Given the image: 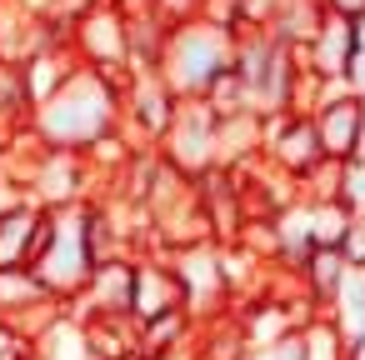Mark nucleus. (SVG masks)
Returning a JSON list of instances; mask_svg holds the SVG:
<instances>
[{"mask_svg":"<svg viewBox=\"0 0 365 360\" xmlns=\"http://www.w3.org/2000/svg\"><path fill=\"white\" fill-rule=\"evenodd\" d=\"M120 96H125V76H101L76 66L66 86L31 110V135L46 150H86L120 125Z\"/></svg>","mask_w":365,"mask_h":360,"instance_id":"1","label":"nucleus"},{"mask_svg":"<svg viewBox=\"0 0 365 360\" xmlns=\"http://www.w3.org/2000/svg\"><path fill=\"white\" fill-rule=\"evenodd\" d=\"M235 61V36L230 31H215L205 21H180L165 31V51H160V81L180 96V101H200L210 91V81L220 71H230Z\"/></svg>","mask_w":365,"mask_h":360,"instance_id":"2","label":"nucleus"},{"mask_svg":"<svg viewBox=\"0 0 365 360\" xmlns=\"http://www.w3.org/2000/svg\"><path fill=\"white\" fill-rule=\"evenodd\" d=\"M56 215H61L56 220V240L46 245V255L31 270H36V280L46 285L51 300L71 305L86 290V280L96 270V255H91V240H86V205H71V210H56Z\"/></svg>","mask_w":365,"mask_h":360,"instance_id":"3","label":"nucleus"},{"mask_svg":"<svg viewBox=\"0 0 365 360\" xmlns=\"http://www.w3.org/2000/svg\"><path fill=\"white\" fill-rule=\"evenodd\" d=\"M71 56L86 71L101 76H125L130 66V41H125V11L110 0H91V6L71 21Z\"/></svg>","mask_w":365,"mask_h":360,"instance_id":"4","label":"nucleus"},{"mask_svg":"<svg viewBox=\"0 0 365 360\" xmlns=\"http://www.w3.org/2000/svg\"><path fill=\"white\" fill-rule=\"evenodd\" d=\"M155 155L165 165H175L180 175H190V180L215 170V115L205 110V101H180L170 130L155 145Z\"/></svg>","mask_w":365,"mask_h":360,"instance_id":"5","label":"nucleus"},{"mask_svg":"<svg viewBox=\"0 0 365 360\" xmlns=\"http://www.w3.org/2000/svg\"><path fill=\"white\" fill-rule=\"evenodd\" d=\"M180 110V96L150 71V76H125V96H120V130L135 145H160V135L170 130Z\"/></svg>","mask_w":365,"mask_h":360,"instance_id":"6","label":"nucleus"},{"mask_svg":"<svg viewBox=\"0 0 365 360\" xmlns=\"http://www.w3.org/2000/svg\"><path fill=\"white\" fill-rule=\"evenodd\" d=\"M310 125H315V140H320L325 160L360 155L365 150V96L350 91V86H330L325 101L310 110Z\"/></svg>","mask_w":365,"mask_h":360,"instance_id":"7","label":"nucleus"},{"mask_svg":"<svg viewBox=\"0 0 365 360\" xmlns=\"http://www.w3.org/2000/svg\"><path fill=\"white\" fill-rule=\"evenodd\" d=\"M260 160L275 165L280 175L300 180L310 165H320V140H315V125L310 115H295V110H280V115H265V135H260Z\"/></svg>","mask_w":365,"mask_h":360,"instance_id":"8","label":"nucleus"},{"mask_svg":"<svg viewBox=\"0 0 365 360\" xmlns=\"http://www.w3.org/2000/svg\"><path fill=\"white\" fill-rule=\"evenodd\" d=\"M355 56H360V26H355L350 16L325 11V21H320L315 41L300 51V66H305L310 76L330 81V86H345V76H350Z\"/></svg>","mask_w":365,"mask_h":360,"instance_id":"9","label":"nucleus"},{"mask_svg":"<svg viewBox=\"0 0 365 360\" xmlns=\"http://www.w3.org/2000/svg\"><path fill=\"white\" fill-rule=\"evenodd\" d=\"M130 290H135V255L101 260L86 280V290L66 305L76 320L81 315H130Z\"/></svg>","mask_w":365,"mask_h":360,"instance_id":"10","label":"nucleus"},{"mask_svg":"<svg viewBox=\"0 0 365 360\" xmlns=\"http://www.w3.org/2000/svg\"><path fill=\"white\" fill-rule=\"evenodd\" d=\"M185 310V290L180 275L170 265V255H135V290H130V320H155Z\"/></svg>","mask_w":365,"mask_h":360,"instance_id":"11","label":"nucleus"},{"mask_svg":"<svg viewBox=\"0 0 365 360\" xmlns=\"http://www.w3.org/2000/svg\"><path fill=\"white\" fill-rule=\"evenodd\" d=\"M295 275H300L305 295L315 300V310H330L335 295H340V285H345V275H350V265H345V255L335 245H310V255L300 260Z\"/></svg>","mask_w":365,"mask_h":360,"instance_id":"12","label":"nucleus"},{"mask_svg":"<svg viewBox=\"0 0 365 360\" xmlns=\"http://www.w3.org/2000/svg\"><path fill=\"white\" fill-rule=\"evenodd\" d=\"M71 71H76L71 46H41L36 56H26V61H21V81H26L31 110H36L46 96H56V91L66 86V76H71Z\"/></svg>","mask_w":365,"mask_h":360,"instance_id":"13","label":"nucleus"},{"mask_svg":"<svg viewBox=\"0 0 365 360\" xmlns=\"http://www.w3.org/2000/svg\"><path fill=\"white\" fill-rule=\"evenodd\" d=\"M320 21H325V6H320V0H280V11H275V21H270L265 36L280 41V46H290V51H305V46L315 41Z\"/></svg>","mask_w":365,"mask_h":360,"instance_id":"14","label":"nucleus"},{"mask_svg":"<svg viewBox=\"0 0 365 360\" xmlns=\"http://www.w3.org/2000/svg\"><path fill=\"white\" fill-rule=\"evenodd\" d=\"M36 215H41V205H31V200L0 215V270L31 265V230H36Z\"/></svg>","mask_w":365,"mask_h":360,"instance_id":"15","label":"nucleus"},{"mask_svg":"<svg viewBox=\"0 0 365 360\" xmlns=\"http://www.w3.org/2000/svg\"><path fill=\"white\" fill-rule=\"evenodd\" d=\"M41 300H51V295H46V285L36 280L31 265L0 270V315H21V310H31V305H41Z\"/></svg>","mask_w":365,"mask_h":360,"instance_id":"16","label":"nucleus"},{"mask_svg":"<svg viewBox=\"0 0 365 360\" xmlns=\"http://www.w3.org/2000/svg\"><path fill=\"white\" fill-rule=\"evenodd\" d=\"M335 200L355 220H365V150L350 155V160H340V190H335Z\"/></svg>","mask_w":365,"mask_h":360,"instance_id":"17","label":"nucleus"},{"mask_svg":"<svg viewBox=\"0 0 365 360\" xmlns=\"http://www.w3.org/2000/svg\"><path fill=\"white\" fill-rule=\"evenodd\" d=\"M235 11H240V31H270L280 0H235Z\"/></svg>","mask_w":365,"mask_h":360,"instance_id":"18","label":"nucleus"},{"mask_svg":"<svg viewBox=\"0 0 365 360\" xmlns=\"http://www.w3.org/2000/svg\"><path fill=\"white\" fill-rule=\"evenodd\" d=\"M335 250L345 255L350 270H365V220H350V230H345V240H340Z\"/></svg>","mask_w":365,"mask_h":360,"instance_id":"19","label":"nucleus"},{"mask_svg":"<svg viewBox=\"0 0 365 360\" xmlns=\"http://www.w3.org/2000/svg\"><path fill=\"white\" fill-rule=\"evenodd\" d=\"M200 11V0H150V16H160L165 26H180Z\"/></svg>","mask_w":365,"mask_h":360,"instance_id":"20","label":"nucleus"},{"mask_svg":"<svg viewBox=\"0 0 365 360\" xmlns=\"http://www.w3.org/2000/svg\"><path fill=\"white\" fill-rule=\"evenodd\" d=\"M325 11H335V16H350V21H360V16H365V0H325Z\"/></svg>","mask_w":365,"mask_h":360,"instance_id":"21","label":"nucleus"},{"mask_svg":"<svg viewBox=\"0 0 365 360\" xmlns=\"http://www.w3.org/2000/svg\"><path fill=\"white\" fill-rule=\"evenodd\" d=\"M110 6H120L125 16H135V11H150V0H110Z\"/></svg>","mask_w":365,"mask_h":360,"instance_id":"22","label":"nucleus"}]
</instances>
